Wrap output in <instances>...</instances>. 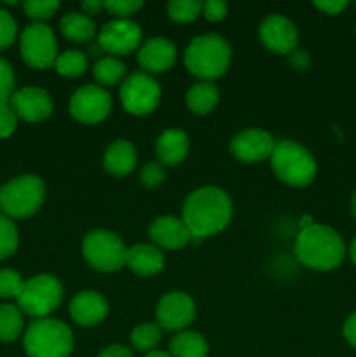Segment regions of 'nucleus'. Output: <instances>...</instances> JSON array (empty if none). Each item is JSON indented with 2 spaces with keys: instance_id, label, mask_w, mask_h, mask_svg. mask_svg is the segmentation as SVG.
<instances>
[{
  "instance_id": "cd10ccee",
  "label": "nucleus",
  "mask_w": 356,
  "mask_h": 357,
  "mask_svg": "<svg viewBox=\"0 0 356 357\" xmlns=\"http://www.w3.org/2000/svg\"><path fill=\"white\" fill-rule=\"evenodd\" d=\"M163 338V328L157 323H142L133 328L131 331V347L136 352H149L156 351Z\"/></svg>"
},
{
  "instance_id": "f8f14e48",
  "label": "nucleus",
  "mask_w": 356,
  "mask_h": 357,
  "mask_svg": "<svg viewBox=\"0 0 356 357\" xmlns=\"http://www.w3.org/2000/svg\"><path fill=\"white\" fill-rule=\"evenodd\" d=\"M96 44L108 56H128L142 45V28L131 20H112L98 30Z\"/></svg>"
},
{
  "instance_id": "58836bf2",
  "label": "nucleus",
  "mask_w": 356,
  "mask_h": 357,
  "mask_svg": "<svg viewBox=\"0 0 356 357\" xmlns=\"http://www.w3.org/2000/svg\"><path fill=\"white\" fill-rule=\"evenodd\" d=\"M227 13H229V6L225 2H222V0H208V2H202L201 14L209 23H218V21L225 20Z\"/></svg>"
},
{
  "instance_id": "72a5a7b5",
  "label": "nucleus",
  "mask_w": 356,
  "mask_h": 357,
  "mask_svg": "<svg viewBox=\"0 0 356 357\" xmlns=\"http://www.w3.org/2000/svg\"><path fill=\"white\" fill-rule=\"evenodd\" d=\"M145 3L142 0H105V10L115 20H129L133 14L143 9Z\"/></svg>"
},
{
  "instance_id": "c9c22d12",
  "label": "nucleus",
  "mask_w": 356,
  "mask_h": 357,
  "mask_svg": "<svg viewBox=\"0 0 356 357\" xmlns=\"http://www.w3.org/2000/svg\"><path fill=\"white\" fill-rule=\"evenodd\" d=\"M17 37V23L13 14L0 7V51L10 47Z\"/></svg>"
},
{
  "instance_id": "a878e982",
  "label": "nucleus",
  "mask_w": 356,
  "mask_h": 357,
  "mask_svg": "<svg viewBox=\"0 0 356 357\" xmlns=\"http://www.w3.org/2000/svg\"><path fill=\"white\" fill-rule=\"evenodd\" d=\"M93 77L101 87H114L119 86L128 77V66L122 59L114 58V56H103L96 59L93 65Z\"/></svg>"
},
{
  "instance_id": "49530a36",
  "label": "nucleus",
  "mask_w": 356,
  "mask_h": 357,
  "mask_svg": "<svg viewBox=\"0 0 356 357\" xmlns=\"http://www.w3.org/2000/svg\"><path fill=\"white\" fill-rule=\"evenodd\" d=\"M145 357H171V354L164 351H152L149 352V354H145Z\"/></svg>"
},
{
  "instance_id": "20e7f679",
  "label": "nucleus",
  "mask_w": 356,
  "mask_h": 357,
  "mask_svg": "<svg viewBox=\"0 0 356 357\" xmlns=\"http://www.w3.org/2000/svg\"><path fill=\"white\" fill-rule=\"evenodd\" d=\"M269 162L276 178L292 188L307 187L313 183L318 173V162L313 153L293 139L276 142Z\"/></svg>"
},
{
  "instance_id": "f3484780",
  "label": "nucleus",
  "mask_w": 356,
  "mask_h": 357,
  "mask_svg": "<svg viewBox=\"0 0 356 357\" xmlns=\"http://www.w3.org/2000/svg\"><path fill=\"white\" fill-rule=\"evenodd\" d=\"M178 58V49L173 40L166 37H152L142 42L136 52V59L143 73L159 75L175 66Z\"/></svg>"
},
{
  "instance_id": "e433bc0d",
  "label": "nucleus",
  "mask_w": 356,
  "mask_h": 357,
  "mask_svg": "<svg viewBox=\"0 0 356 357\" xmlns=\"http://www.w3.org/2000/svg\"><path fill=\"white\" fill-rule=\"evenodd\" d=\"M14 70L3 58H0V103H9L14 94Z\"/></svg>"
},
{
  "instance_id": "7c9ffc66",
  "label": "nucleus",
  "mask_w": 356,
  "mask_h": 357,
  "mask_svg": "<svg viewBox=\"0 0 356 357\" xmlns=\"http://www.w3.org/2000/svg\"><path fill=\"white\" fill-rule=\"evenodd\" d=\"M20 244V232L9 216L0 213V260L13 257Z\"/></svg>"
},
{
  "instance_id": "f257e3e1",
  "label": "nucleus",
  "mask_w": 356,
  "mask_h": 357,
  "mask_svg": "<svg viewBox=\"0 0 356 357\" xmlns=\"http://www.w3.org/2000/svg\"><path fill=\"white\" fill-rule=\"evenodd\" d=\"M232 216L234 204L229 194L212 185L191 192L181 209V220L191 230L192 243L223 232Z\"/></svg>"
},
{
  "instance_id": "0eeeda50",
  "label": "nucleus",
  "mask_w": 356,
  "mask_h": 357,
  "mask_svg": "<svg viewBox=\"0 0 356 357\" xmlns=\"http://www.w3.org/2000/svg\"><path fill=\"white\" fill-rule=\"evenodd\" d=\"M82 257L86 264L101 274H114L126 267L128 246L119 234L107 229H94L82 239Z\"/></svg>"
},
{
  "instance_id": "9d476101",
  "label": "nucleus",
  "mask_w": 356,
  "mask_h": 357,
  "mask_svg": "<svg viewBox=\"0 0 356 357\" xmlns=\"http://www.w3.org/2000/svg\"><path fill=\"white\" fill-rule=\"evenodd\" d=\"M121 105L129 115L145 117L150 115L161 103L163 89L156 77L143 72H135L126 77L119 89Z\"/></svg>"
},
{
  "instance_id": "a18cd8bd",
  "label": "nucleus",
  "mask_w": 356,
  "mask_h": 357,
  "mask_svg": "<svg viewBox=\"0 0 356 357\" xmlns=\"http://www.w3.org/2000/svg\"><path fill=\"white\" fill-rule=\"evenodd\" d=\"M349 258L356 265V237L351 241V246H349Z\"/></svg>"
},
{
  "instance_id": "2eb2a0df",
  "label": "nucleus",
  "mask_w": 356,
  "mask_h": 357,
  "mask_svg": "<svg viewBox=\"0 0 356 357\" xmlns=\"http://www.w3.org/2000/svg\"><path fill=\"white\" fill-rule=\"evenodd\" d=\"M156 323L166 331H184L195 319V302L184 291H170L157 302Z\"/></svg>"
},
{
  "instance_id": "de8ad7c7",
  "label": "nucleus",
  "mask_w": 356,
  "mask_h": 357,
  "mask_svg": "<svg viewBox=\"0 0 356 357\" xmlns=\"http://www.w3.org/2000/svg\"><path fill=\"white\" fill-rule=\"evenodd\" d=\"M351 213L356 220V190L353 192V197H351Z\"/></svg>"
},
{
  "instance_id": "6e6552de",
  "label": "nucleus",
  "mask_w": 356,
  "mask_h": 357,
  "mask_svg": "<svg viewBox=\"0 0 356 357\" xmlns=\"http://www.w3.org/2000/svg\"><path fill=\"white\" fill-rule=\"evenodd\" d=\"M17 309L34 319L51 316L63 302V284L51 274H38L24 281L23 289L16 298Z\"/></svg>"
},
{
  "instance_id": "5701e85b",
  "label": "nucleus",
  "mask_w": 356,
  "mask_h": 357,
  "mask_svg": "<svg viewBox=\"0 0 356 357\" xmlns=\"http://www.w3.org/2000/svg\"><path fill=\"white\" fill-rule=\"evenodd\" d=\"M220 103V89L216 87L215 82H208V80H199L194 86L188 87L187 94H185V105H187L188 112L199 117L209 115Z\"/></svg>"
},
{
  "instance_id": "ea45409f",
  "label": "nucleus",
  "mask_w": 356,
  "mask_h": 357,
  "mask_svg": "<svg viewBox=\"0 0 356 357\" xmlns=\"http://www.w3.org/2000/svg\"><path fill=\"white\" fill-rule=\"evenodd\" d=\"M314 7L318 10H321L323 14H328V16H337L342 10L348 9L349 3L346 0H320V2H314Z\"/></svg>"
},
{
  "instance_id": "dca6fc26",
  "label": "nucleus",
  "mask_w": 356,
  "mask_h": 357,
  "mask_svg": "<svg viewBox=\"0 0 356 357\" xmlns=\"http://www.w3.org/2000/svg\"><path fill=\"white\" fill-rule=\"evenodd\" d=\"M9 105L14 114L17 115V119L30 122V124L44 122L45 119L51 117L52 108H54L51 94L42 87L35 86L21 87V89L14 91Z\"/></svg>"
},
{
  "instance_id": "f704fd0d",
  "label": "nucleus",
  "mask_w": 356,
  "mask_h": 357,
  "mask_svg": "<svg viewBox=\"0 0 356 357\" xmlns=\"http://www.w3.org/2000/svg\"><path fill=\"white\" fill-rule=\"evenodd\" d=\"M166 180V167L161 162H147L140 171V181L145 188H157Z\"/></svg>"
},
{
  "instance_id": "39448f33",
  "label": "nucleus",
  "mask_w": 356,
  "mask_h": 357,
  "mask_svg": "<svg viewBox=\"0 0 356 357\" xmlns=\"http://www.w3.org/2000/svg\"><path fill=\"white\" fill-rule=\"evenodd\" d=\"M28 357H70L73 352L72 330L54 317L31 321L23 337Z\"/></svg>"
},
{
  "instance_id": "a211bd4d",
  "label": "nucleus",
  "mask_w": 356,
  "mask_h": 357,
  "mask_svg": "<svg viewBox=\"0 0 356 357\" xmlns=\"http://www.w3.org/2000/svg\"><path fill=\"white\" fill-rule=\"evenodd\" d=\"M149 237L163 251H180L192 243V234L177 216H159L149 227Z\"/></svg>"
},
{
  "instance_id": "1a4fd4ad",
  "label": "nucleus",
  "mask_w": 356,
  "mask_h": 357,
  "mask_svg": "<svg viewBox=\"0 0 356 357\" xmlns=\"http://www.w3.org/2000/svg\"><path fill=\"white\" fill-rule=\"evenodd\" d=\"M20 52L23 61L31 68H54L59 52L52 28L45 23H31L24 26L20 35Z\"/></svg>"
},
{
  "instance_id": "2f4dec72",
  "label": "nucleus",
  "mask_w": 356,
  "mask_h": 357,
  "mask_svg": "<svg viewBox=\"0 0 356 357\" xmlns=\"http://www.w3.org/2000/svg\"><path fill=\"white\" fill-rule=\"evenodd\" d=\"M59 6L61 3L58 0H27L23 3V9L24 14L30 20H34L35 23H44L45 20H49V17L58 13Z\"/></svg>"
},
{
  "instance_id": "a19ab883",
  "label": "nucleus",
  "mask_w": 356,
  "mask_h": 357,
  "mask_svg": "<svg viewBox=\"0 0 356 357\" xmlns=\"http://www.w3.org/2000/svg\"><path fill=\"white\" fill-rule=\"evenodd\" d=\"M290 66H292L293 70H297V72H302V70L307 68V65H309V54H307L306 51H293L290 52Z\"/></svg>"
},
{
  "instance_id": "aec40b11",
  "label": "nucleus",
  "mask_w": 356,
  "mask_h": 357,
  "mask_svg": "<svg viewBox=\"0 0 356 357\" xmlns=\"http://www.w3.org/2000/svg\"><path fill=\"white\" fill-rule=\"evenodd\" d=\"M164 251L152 243H140L128 248L126 267L140 278H154L164 268Z\"/></svg>"
},
{
  "instance_id": "c85d7f7f",
  "label": "nucleus",
  "mask_w": 356,
  "mask_h": 357,
  "mask_svg": "<svg viewBox=\"0 0 356 357\" xmlns=\"http://www.w3.org/2000/svg\"><path fill=\"white\" fill-rule=\"evenodd\" d=\"M87 56L82 51H77V49H70V51L61 52L58 56L54 63V70L61 77L66 79H79L86 73L87 70Z\"/></svg>"
},
{
  "instance_id": "473e14b6",
  "label": "nucleus",
  "mask_w": 356,
  "mask_h": 357,
  "mask_svg": "<svg viewBox=\"0 0 356 357\" xmlns=\"http://www.w3.org/2000/svg\"><path fill=\"white\" fill-rule=\"evenodd\" d=\"M24 281L13 268H0V298H17Z\"/></svg>"
},
{
  "instance_id": "4be33fe9",
  "label": "nucleus",
  "mask_w": 356,
  "mask_h": 357,
  "mask_svg": "<svg viewBox=\"0 0 356 357\" xmlns=\"http://www.w3.org/2000/svg\"><path fill=\"white\" fill-rule=\"evenodd\" d=\"M136 164H138V152L128 139H115L103 153V169L115 178L128 176L136 169Z\"/></svg>"
},
{
  "instance_id": "bb28decb",
  "label": "nucleus",
  "mask_w": 356,
  "mask_h": 357,
  "mask_svg": "<svg viewBox=\"0 0 356 357\" xmlns=\"http://www.w3.org/2000/svg\"><path fill=\"white\" fill-rule=\"evenodd\" d=\"M24 314L17 309V305L3 303L0 305V342L10 344L23 335Z\"/></svg>"
},
{
  "instance_id": "c756f323",
  "label": "nucleus",
  "mask_w": 356,
  "mask_h": 357,
  "mask_svg": "<svg viewBox=\"0 0 356 357\" xmlns=\"http://www.w3.org/2000/svg\"><path fill=\"white\" fill-rule=\"evenodd\" d=\"M168 17L173 23H191L202 13V2L199 0H171L166 6Z\"/></svg>"
},
{
  "instance_id": "412c9836",
  "label": "nucleus",
  "mask_w": 356,
  "mask_h": 357,
  "mask_svg": "<svg viewBox=\"0 0 356 357\" xmlns=\"http://www.w3.org/2000/svg\"><path fill=\"white\" fill-rule=\"evenodd\" d=\"M191 150V139L181 129H166L156 139L157 162L164 167H173L184 162Z\"/></svg>"
},
{
  "instance_id": "423d86ee",
  "label": "nucleus",
  "mask_w": 356,
  "mask_h": 357,
  "mask_svg": "<svg viewBox=\"0 0 356 357\" xmlns=\"http://www.w3.org/2000/svg\"><path fill=\"white\" fill-rule=\"evenodd\" d=\"M45 185L35 174H21L0 188V209L10 220H27L42 208Z\"/></svg>"
},
{
  "instance_id": "9b49d317",
  "label": "nucleus",
  "mask_w": 356,
  "mask_h": 357,
  "mask_svg": "<svg viewBox=\"0 0 356 357\" xmlns=\"http://www.w3.org/2000/svg\"><path fill=\"white\" fill-rule=\"evenodd\" d=\"M68 110L72 119H75L80 124H100L110 115L112 96L105 87L98 84H87L72 94Z\"/></svg>"
},
{
  "instance_id": "4468645a",
  "label": "nucleus",
  "mask_w": 356,
  "mask_h": 357,
  "mask_svg": "<svg viewBox=\"0 0 356 357\" xmlns=\"http://www.w3.org/2000/svg\"><path fill=\"white\" fill-rule=\"evenodd\" d=\"M258 38L267 51L274 54H290L299 44V30L290 17L269 14L258 24Z\"/></svg>"
},
{
  "instance_id": "393cba45",
  "label": "nucleus",
  "mask_w": 356,
  "mask_h": 357,
  "mask_svg": "<svg viewBox=\"0 0 356 357\" xmlns=\"http://www.w3.org/2000/svg\"><path fill=\"white\" fill-rule=\"evenodd\" d=\"M209 345L198 331H178L170 340L171 357H208Z\"/></svg>"
},
{
  "instance_id": "ddd939ff",
  "label": "nucleus",
  "mask_w": 356,
  "mask_h": 357,
  "mask_svg": "<svg viewBox=\"0 0 356 357\" xmlns=\"http://www.w3.org/2000/svg\"><path fill=\"white\" fill-rule=\"evenodd\" d=\"M276 146V139L271 132L258 128L243 129L230 139V155L243 164H258L269 160L272 150Z\"/></svg>"
},
{
  "instance_id": "79ce46f5",
  "label": "nucleus",
  "mask_w": 356,
  "mask_h": 357,
  "mask_svg": "<svg viewBox=\"0 0 356 357\" xmlns=\"http://www.w3.org/2000/svg\"><path fill=\"white\" fill-rule=\"evenodd\" d=\"M98 357H133V352H131V349H128L126 345L114 344V345H108V347H105L103 351L98 354Z\"/></svg>"
},
{
  "instance_id": "37998d69",
  "label": "nucleus",
  "mask_w": 356,
  "mask_h": 357,
  "mask_svg": "<svg viewBox=\"0 0 356 357\" xmlns=\"http://www.w3.org/2000/svg\"><path fill=\"white\" fill-rule=\"evenodd\" d=\"M342 333H344V338L348 340V344L356 349V312L351 314V316L346 319L344 328H342Z\"/></svg>"
},
{
  "instance_id": "f03ea898",
  "label": "nucleus",
  "mask_w": 356,
  "mask_h": 357,
  "mask_svg": "<svg viewBox=\"0 0 356 357\" xmlns=\"http://www.w3.org/2000/svg\"><path fill=\"white\" fill-rule=\"evenodd\" d=\"M293 253L297 260L307 268L328 272L344 261L346 244L341 234L335 232L332 227L313 223L297 234Z\"/></svg>"
},
{
  "instance_id": "6ab92c4d",
  "label": "nucleus",
  "mask_w": 356,
  "mask_h": 357,
  "mask_svg": "<svg viewBox=\"0 0 356 357\" xmlns=\"http://www.w3.org/2000/svg\"><path fill=\"white\" fill-rule=\"evenodd\" d=\"M108 310L110 307H108L107 298L94 289H84V291L77 293L70 300L68 305V312L73 323L84 328L103 323L105 317L108 316Z\"/></svg>"
},
{
  "instance_id": "b1692460",
  "label": "nucleus",
  "mask_w": 356,
  "mask_h": 357,
  "mask_svg": "<svg viewBox=\"0 0 356 357\" xmlns=\"http://www.w3.org/2000/svg\"><path fill=\"white\" fill-rule=\"evenodd\" d=\"M59 28L66 40L73 42V44H86L91 42L98 35L96 24H94L93 17L86 16L79 10H70L59 21Z\"/></svg>"
},
{
  "instance_id": "c03bdc74",
  "label": "nucleus",
  "mask_w": 356,
  "mask_h": 357,
  "mask_svg": "<svg viewBox=\"0 0 356 357\" xmlns=\"http://www.w3.org/2000/svg\"><path fill=\"white\" fill-rule=\"evenodd\" d=\"M80 10H82L86 16L93 17L96 14H100L101 10H105V2L103 0H86V2L80 3Z\"/></svg>"
},
{
  "instance_id": "7ed1b4c3",
  "label": "nucleus",
  "mask_w": 356,
  "mask_h": 357,
  "mask_svg": "<svg viewBox=\"0 0 356 357\" xmlns=\"http://www.w3.org/2000/svg\"><path fill=\"white\" fill-rule=\"evenodd\" d=\"M232 47L218 33H202L188 42L184 52V65L199 80L215 82L229 70Z\"/></svg>"
},
{
  "instance_id": "4c0bfd02",
  "label": "nucleus",
  "mask_w": 356,
  "mask_h": 357,
  "mask_svg": "<svg viewBox=\"0 0 356 357\" xmlns=\"http://www.w3.org/2000/svg\"><path fill=\"white\" fill-rule=\"evenodd\" d=\"M17 128V115L9 103H0V138L6 139L14 135Z\"/></svg>"
}]
</instances>
